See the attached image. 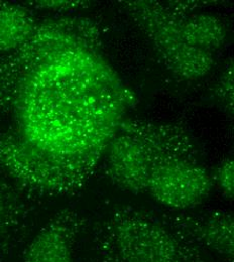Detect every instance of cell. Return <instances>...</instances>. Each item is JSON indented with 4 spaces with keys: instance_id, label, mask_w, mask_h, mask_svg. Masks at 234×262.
Returning a JSON list of instances; mask_svg holds the SVG:
<instances>
[{
    "instance_id": "8",
    "label": "cell",
    "mask_w": 234,
    "mask_h": 262,
    "mask_svg": "<svg viewBox=\"0 0 234 262\" xmlns=\"http://www.w3.org/2000/svg\"><path fill=\"white\" fill-rule=\"evenodd\" d=\"M84 219L73 209L55 214L28 244L23 262H75L74 248Z\"/></svg>"
},
{
    "instance_id": "10",
    "label": "cell",
    "mask_w": 234,
    "mask_h": 262,
    "mask_svg": "<svg viewBox=\"0 0 234 262\" xmlns=\"http://www.w3.org/2000/svg\"><path fill=\"white\" fill-rule=\"evenodd\" d=\"M180 31L188 45L212 55L224 46L227 37L222 21L206 13L190 15L183 13L180 19Z\"/></svg>"
},
{
    "instance_id": "11",
    "label": "cell",
    "mask_w": 234,
    "mask_h": 262,
    "mask_svg": "<svg viewBox=\"0 0 234 262\" xmlns=\"http://www.w3.org/2000/svg\"><path fill=\"white\" fill-rule=\"evenodd\" d=\"M36 24L26 6L0 1V55L11 53L24 45L34 33Z\"/></svg>"
},
{
    "instance_id": "4",
    "label": "cell",
    "mask_w": 234,
    "mask_h": 262,
    "mask_svg": "<svg viewBox=\"0 0 234 262\" xmlns=\"http://www.w3.org/2000/svg\"><path fill=\"white\" fill-rule=\"evenodd\" d=\"M101 156H69L49 151L17 129L0 134V167L19 190L34 196H69L82 189Z\"/></svg>"
},
{
    "instance_id": "3",
    "label": "cell",
    "mask_w": 234,
    "mask_h": 262,
    "mask_svg": "<svg viewBox=\"0 0 234 262\" xmlns=\"http://www.w3.org/2000/svg\"><path fill=\"white\" fill-rule=\"evenodd\" d=\"M198 148L184 128L144 120H122L105 149L106 174L118 189L144 194L155 167L176 154H194Z\"/></svg>"
},
{
    "instance_id": "6",
    "label": "cell",
    "mask_w": 234,
    "mask_h": 262,
    "mask_svg": "<svg viewBox=\"0 0 234 262\" xmlns=\"http://www.w3.org/2000/svg\"><path fill=\"white\" fill-rule=\"evenodd\" d=\"M213 186L212 174L201 164L199 152L176 154L155 167L146 193L171 211H188L201 205Z\"/></svg>"
},
{
    "instance_id": "14",
    "label": "cell",
    "mask_w": 234,
    "mask_h": 262,
    "mask_svg": "<svg viewBox=\"0 0 234 262\" xmlns=\"http://www.w3.org/2000/svg\"><path fill=\"white\" fill-rule=\"evenodd\" d=\"M28 6L35 9L55 11V12H70L74 10H80L90 6L89 1H30L27 2Z\"/></svg>"
},
{
    "instance_id": "9",
    "label": "cell",
    "mask_w": 234,
    "mask_h": 262,
    "mask_svg": "<svg viewBox=\"0 0 234 262\" xmlns=\"http://www.w3.org/2000/svg\"><path fill=\"white\" fill-rule=\"evenodd\" d=\"M30 216L29 205L18 188L0 179V261L24 242Z\"/></svg>"
},
{
    "instance_id": "12",
    "label": "cell",
    "mask_w": 234,
    "mask_h": 262,
    "mask_svg": "<svg viewBox=\"0 0 234 262\" xmlns=\"http://www.w3.org/2000/svg\"><path fill=\"white\" fill-rule=\"evenodd\" d=\"M233 160L227 158L218 164L215 173L212 176L213 182L218 185L222 194L228 200L233 199Z\"/></svg>"
},
{
    "instance_id": "13",
    "label": "cell",
    "mask_w": 234,
    "mask_h": 262,
    "mask_svg": "<svg viewBox=\"0 0 234 262\" xmlns=\"http://www.w3.org/2000/svg\"><path fill=\"white\" fill-rule=\"evenodd\" d=\"M216 96L222 106L229 112H233V65L232 62L220 76L216 86Z\"/></svg>"
},
{
    "instance_id": "1",
    "label": "cell",
    "mask_w": 234,
    "mask_h": 262,
    "mask_svg": "<svg viewBox=\"0 0 234 262\" xmlns=\"http://www.w3.org/2000/svg\"><path fill=\"white\" fill-rule=\"evenodd\" d=\"M96 54L71 51L36 66L12 112L17 130L52 152L102 157L129 101Z\"/></svg>"
},
{
    "instance_id": "2",
    "label": "cell",
    "mask_w": 234,
    "mask_h": 262,
    "mask_svg": "<svg viewBox=\"0 0 234 262\" xmlns=\"http://www.w3.org/2000/svg\"><path fill=\"white\" fill-rule=\"evenodd\" d=\"M93 243L101 262H210L160 216L132 206L115 208L98 222Z\"/></svg>"
},
{
    "instance_id": "5",
    "label": "cell",
    "mask_w": 234,
    "mask_h": 262,
    "mask_svg": "<svg viewBox=\"0 0 234 262\" xmlns=\"http://www.w3.org/2000/svg\"><path fill=\"white\" fill-rule=\"evenodd\" d=\"M121 3L172 75L181 80L196 81L212 71L215 64L213 55L188 45L183 38L180 19L187 12L178 4L146 0Z\"/></svg>"
},
{
    "instance_id": "7",
    "label": "cell",
    "mask_w": 234,
    "mask_h": 262,
    "mask_svg": "<svg viewBox=\"0 0 234 262\" xmlns=\"http://www.w3.org/2000/svg\"><path fill=\"white\" fill-rule=\"evenodd\" d=\"M160 217L198 246L217 255L233 260V215L227 211H210L192 214L187 211H169Z\"/></svg>"
}]
</instances>
